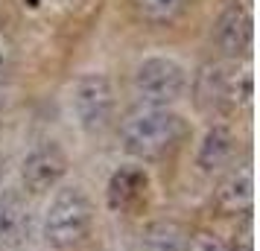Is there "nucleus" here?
Instances as JSON below:
<instances>
[{"instance_id":"obj_12","label":"nucleus","mask_w":260,"mask_h":251,"mask_svg":"<svg viewBox=\"0 0 260 251\" xmlns=\"http://www.w3.org/2000/svg\"><path fill=\"white\" fill-rule=\"evenodd\" d=\"M26 231H29V216H26L24 204L15 196H3L0 199V245L24 242Z\"/></svg>"},{"instance_id":"obj_13","label":"nucleus","mask_w":260,"mask_h":251,"mask_svg":"<svg viewBox=\"0 0 260 251\" xmlns=\"http://www.w3.org/2000/svg\"><path fill=\"white\" fill-rule=\"evenodd\" d=\"M135 9L146 24H173L184 9V0H135Z\"/></svg>"},{"instance_id":"obj_11","label":"nucleus","mask_w":260,"mask_h":251,"mask_svg":"<svg viewBox=\"0 0 260 251\" xmlns=\"http://www.w3.org/2000/svg\"><path fill=\"white\" fill-rule=\"evenodd\" d=\"M187 231L176 219H158L143 228L141 251H187Z\"/></svg>"},{"instance_id":"obj_10","label":"nucleus","mask_w":260,"mask_h":251,"mask_svg":"<svg viewBox=\"0 0 260 251\" xmlns=\"http://www.w3.org/2000/svg\"><path fill=\"white\" fill-rule=\"evenodd\" d=\"M231 155H234V134H231V129L228 126H211L199 146V167L205 172H216V169L228 167Z\"/></svg>"},{"instance_id":"obj_3","label":"nucleus","mask_w":260,"mask_h":251,"mask_svg":"<svg viewBox=\"0 0 260 251\" xmlns=\"http://www.w3.org/2000/svg\"><path fill=\"white\" fill-rule=\"evenodd\" d=\"M91 202L79 187H61L50 199L44 213V242L56 251L82 245L91 231Z\"/></svg>"},{"instance_id":"obj_15","label":"nucleus","mask_w":260,"mask_h":251,"mask_svg":"<svg viewBox=\"0 0 260 251\" xmlns=\"http://www.w3.org/2000/svg\"><path fill=\"white\" fill-rule=\"evenodd\" d=\"M248 3H251V0H237V6H246V9H248Z\"/></svg>"},{"instance_id":"obj_9","label":"nucleus","mask_w":260,"mask_h":251,"mask_svg":"<svg viewBox=\"0 0 260 251\" xmlns=\"http://www.w3.org/2000/svg\"><path fill=\"white\" fill-rule=\"evenodd\" d=\"M219 207L228 210V213H248L251 210V202H254V172L248 164H240L234 167L219 184Z\"/></svg>"},{"instance_id":"obj_8","label":"nucleus","mask_w":260,"mask_h":251,"mask_svg":"<svg viewBox=\"0 0 260 251\" xmlns=\"http://www.w3.org/2000/svg\"><path fill=\"white\" fill-rule=\"evenodd\" d=\"M143 193H146V172L141 167L126 164V167H120L111 175L106 199L114 213H129V210H135L143 202Z\"/></svg>"},{"instance_id":"obj_1","label":"nucleus","mask_w":260,"mask_h":251,"mask_svg":"<svg viewBox=\"0 0 260 251\" xmlns=\"http://www.w3.org/2000/svg\"><path fill=\"white\" fill-rule=\"evenodd\" d=\"M184 123L176 111L170 108H152V105H138L135 111L126 114L120 123V137L126 152L135 158H158L170 152L181 140Z\"/></svg>"},{"instance_id":"obj_2","label":"nucleus","mask_w":260,"mask_h":251,"mask_svg":"<svg viewBox=\"0 0 260 251\" xmlns=\"http://www.w3.org/2000/svg\"><path fill=\"white\" fill-rule=\"evenodd\" d=\"M251 73L234 61H211L196 76V105L208 114L240 111L251 105Z\"/></svg>"},{"instance_id":"obj_4","label":"nucleus","mask_w":260,"mask_h":251,"mask_svg":"<svg viewBox=\"0 0 260 251\" xmlns=\"http://www.w3.org/2000/svg\"><path fill=\"white\" fill-rule=\"evenodd\" d=\"M184 91H187L184 67L173 59H164V56L143 59L132 73V94L138 99V105L170 108L184 96Z\"/></svg>"},{"instance_id":"obj_7","label":"nucleus","mask_w":260,"mask_h":251,"mask_svg":"<svg viewBox=\"0 0 260 251\" xmlns=\"http://www.w3.org/2000/svg\"><path fill=\"white\" fill-rule=\"evenodd\" d=\"M251 38H254V29H251V12L246 6H228L219 21H216V29H213V41L216 47L222 50L225 59H240L251 50Z\"/></svg>"},{"instance_id":"obj_5","label":"nucleus","mask_w":260,"mask_h":251,"mask_svg":"<svg viewBox=\"0 0 260 251\" xmlns=\"http://www.w3.org/2000/svg\"><path fill=\"white\" fill-rule=\"evenodd\" d=\"M71 105H73V114H76V120H79V126H82L85 132H103L111 123V114H114L111 82L103 73L79 76L71 91Z\"/></svg>"},{"instance_id":"obj_6","label":"nucleus","mask_w":260,"mask_h":251,"mask_svg":"<svg viewBox=\"0 0 260 251\" xmlns=\"http://www.w3.org/2000/svg\"><path fill=\"white\" fill-rule=\"evenodd\" d=\"M64 169H68L64 152L56 144H41L24 158L21 178H24V187L29 193H47L61 181Z\"/></svg>"},{"instance_id":"obj_14","label":"nucleus","mask_w":260,"mask_h":251,"mask_svg":"<svg viewBox=\"0 0 260 251\" xmlns=\"http://www.w3.org/2000/svg\"><path fill=\"white\" fill-rule=\"evenodd\" d=\"M187 251H228V245L211 231H199L196 237H190Z\"/></svg>"}]
</instances>
